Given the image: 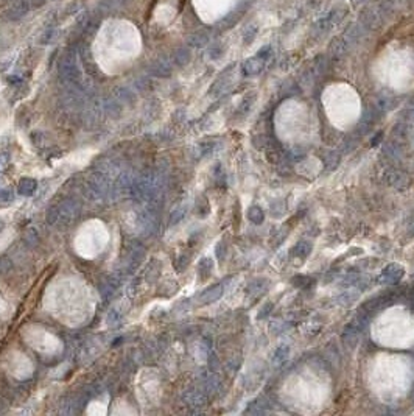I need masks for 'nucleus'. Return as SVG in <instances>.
I'll use <instances>...</instances> for the list:
<instances>
[{"mask_svg": "<svg viewBox=\"0 0 414 416\" xmlns=\"http://www.w3.org/2000/svg\"><path fill=\"white\" fill-rule=\"evenodd\" d=\"M263 64L265 61L262 60V55H260V60H251L248 64H246V73H249V75H254V73H259L262 69H263Z\"/></svg>", "mask_w": 414, "mask_h": 416, "instance_id": "1a4fd4ad", "label": "nucleus"}, {"mask_svg": "<svg viewBox=\"0 0 414 416\" xmlns=\"http://www.w3.org/2000/svg\"><path fill=\"white\" fill-rule=\"evenodd\" d=\"M273 310V304L271 303H266V307H263L260 312H259V318H263V316H266L268 313H270Z\"/></svg>", "mask_w": 414, "mask_h": 416, "instance_id": "9b49d317", "label": "nucleus"}, {"mask_svg": "<svg viewBox=\"0 0 414 416\" xmlns=\"http://www.w3.org/2000/svg\"><path fill=\"white\" fill-rule=\"evenodd\" d=\"M310 251H311V245H310V242H305V240H302V242H299L296 247L291 250V254H293L295 257H307L308 254H310Z\"/></svg>", "mask_w": 414, "mask_h": 416, "instance_id": "20e7f679", "label": "nucleus"}, {"mask_svg": "<svg viewBox=\"0 0 414 416\" xmlns=\"http://www.w3.org/2000/svg\"><path fill=\"white\" fill-rule=\"evenodd\" d=\"M139 33L133 23L125 20H111L105 23L97 36V56L128 58L137 55Z\"/></svg>", "mask_w": 414, "mask_h": 416, "instance_id": "f257e3e1", "label": "nucleus"}, {"mask_svg": "<svg viewBox=\"0 0 414 416\" xmlns=\"http://www.w3.org/2000/svg\"><path fill=\"white\" fill-rule=\"evenodd\" d=\"M223 295V287L221 285H215V287H212V288H209L206 293H204V296L201 298L204 303H213V301H216L218 298H220Z\"/></svg>", "mask_w": 414, "mask_h": 416, "instance_id": "39448f33", "label": "nucleus"}, {"mask_svg": "<svg viewBox=\"0 0 414 416\" xmlns=\"http://www.w3.org/2000/svg\"><path fill=\"white\" fill-rule=\"evenodd\" d=\"M288 354H290V348L288 346H280L277 348V351L274 352V357H273V365L274 366H280L286 362L288 359Z\"/></svg>", "mask_w": 414, "mask_h": 416, "instance_id": "423d86ee", "label": "nucleus"}, {"mask_svg": "<svg viewBox=\"0 0 414 416\" xmlns=\"http://www.w3.org/2000/svg\"><path fill=\"white\" fill-rule=\"evenodd\" d=\"M248 215H249V220H251V222L256 223V225H260V223L263 222V218H265V212H263L262 207H259V206L249 207Z\"/></svg>", "mask_w": 414, "mask_h": 416, "instance_id": "0eeeda50", "label": "nucleus"}, {"mask_svg": "<svg viewBox=\"0 0 414 416\" xmlns=\"http://www.w3.org/2000/svg\"><path fill=\"white\" fill-rule=\"evenodd\" d=\"M388 178H389V180H388L389 184L394 186V187H397V189H406L408 184H409L408 176H406L405 173H402V172H391Z\"/></svg>", "mask_w": 414, "mask_h": 416, "instance_id": "7ed1b4c3", "label": "nucleus"}, {"mask_svg": "<svg viewBox=\"0 0 414 416\" xmlns=\"http://www.w3.org/2000/svg\"><path fill=\"white\" fill-rule=\"evenodd\" d=\"M268 288V282L263 281V279H259V281H254L251 285H249V293L252 296H257V295H262V293Z\"/></svg>", "mask_w": 414, "mask_h": 416, "instance_id": "6e6552de", "label": "nucleus"}, {"mask_svg": "<svg viewBox=\"0 0 414 416\" xmlns=\"http://www.w3.org/2000/svg\"><path fill=\"white\" fill-rule=\"evenodd\" d=\"M403 275H405V272H403V268L399 263H389V265H386L383 268V272L380 273L378 282L393 285V284H397L403 278Z\"/></svg>", "mask_w": 414, "mask_h": 416, "instance_id": "f03ea898", "label": "nucleus"}, {"mask_svg": "<svg viewBox=\"0 0 414 416\" xmlns=\"http://www.w3.org/2000/svg\"><path fill=\"white\" fill-rule=\"evenodd\" d=\"M262 401H256L249 405V408L246 410V413H263L265 411V405L260 404Z\"/></svg>", "mask_w": 414, "mask_h": 416, "instance_id": "9d476101", "label": "nucleus"}]
</instances>
